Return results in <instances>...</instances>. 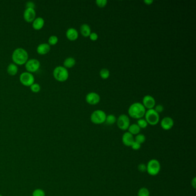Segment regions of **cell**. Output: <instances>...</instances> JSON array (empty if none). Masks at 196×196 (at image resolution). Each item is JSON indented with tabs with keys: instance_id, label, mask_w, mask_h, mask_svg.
<instances>
[{
	"instance_id": "8",
	"label": "cell",
	"mask_w": 196,
	"mask_h": 196,
	"mask_svg": "<svg viewBox=\"0 0 196 196\" xmlns=\"http://www.w3.org/2000/svg\"><path fill=\"white\" fill-rule=\"evenodd\" d=\"M20 80L22 85L25 86H31L34 84V76L29 72H23L20 76Z\"/></svg>"
},
{
	"instance_id": "38",
	"label": "cell",
	"mask_w": 196,
	"mask_h": 196,
	"mask_svg": "<svg viewBox=\"0 0 196 196\" xmlns=\"http://www.w3.org/2000/svg\"><path fill=\"white\" fill-rule=\"evenodd\" d=\"M0 196H2V195H1V194H0Z\"/></svg>"
},
{
	"instance_id": "36",
	"label": "cell",
	"mask_w": 196,
	"mask_h": 196,
	"mask_svg": "<svg viewBox=\"0 0 196 196\" xmlns=\"http://www.w3.org/2000/svg\"><path fill=\"white\" fill-rule=\"evenodd\" d=\"M154 2L153 0H145L144 1V3L147 5H151Z\"/></svg>"
},
{
	"instance_id": "10",
	"label": "cell",
	"mask_w": 196,
	"mask_h": 196,
	"mask_svg": "<svg viewBox=\"0 0 196 196\" xmlns=\"http://www.w3.org/2000/svg\"><path fill=\"white\" fill-rule=\"evenodd\" d=\"M85 100L89 105H95L100 103L101 97L96 92H90L86 96Z\"/></svg>"
},
{
	"instance_id": "21",
	"label": "cell",
	"mask_w": 196,
	"mask_h": 196,
	"mask_svg": "<svg viewBox=\"0 0 196 196\" xmlns=\"http://www.w3.org/2000/svg\"><path fill=\"white\" fill-rule=\"evenodd\" d=\"M7 71L8 74L11 76L16 75L18 72V66L15 63L9 64L7 68Z\"/></svg>"
},
{
	"instance_id": "29",
	"label": "cell",
	"mask_w": 196,
	"mask_h": 196,
	"mask_svg": "<svg viewBox=\"0 0 196 196\" xmlns=\"http://www.w3.org/2000/svg\"><path fill=\"white\" fill-rule=\"evenodd\" d=\"M30 86H31V90L32 92H33L34 93H38L39 92H40L41 88H40V85H39L38 84L34 83Z\"/></svg>"
},
{
	"instance_id": "31",
	"label": "cell",
	"mask_w": 196,
	"mask_h": 196,
	"mask_svg": "<svg viewBox=\"0 0 196 196\" xmlns=\"http://www.w3.org/2000/svg\"><path fill=\"white\" fill-rule=\"evenodd\" d=\"M138 169L140 173H145L147 171V166L144 163H140L138 166Z\"/></svg>"
},
{
	"instance_id": "14",
	"label": "cell",
	"mask_w": 196,
	"mask_h": 196,
	"mask_svg": "<svg viewBox=\"0 0 196 196\" xmlns=\"http://www.w3.org/2000/svg\"><path fill=\"white\" fill-rule=\"evenodd\" d=\"M134 135L128 132H125L122 136V142L127 147H131L134 142Z\"/></svg>"
},
{
	"instance_id": "32",
	"label": "cell",
	"mask_w": 196,
	"mask_h": 196,
	"mask_svg": "<svg viewBox=\"0 0 196 196\" xmlns=\"http://www.w3.org/2000/svg\"><path fill=\"white\" fill-rule=\"evenodd\" d=\"M154 108H154V109L158 113H159V114L160 113H162V112L163 111V110H164V107H163L162 105H160V104L155 105Z\"/></svg>"
},
{
	"instance_id": "33",
	"label": "cell",
	"mask_w": 196,
	"mask_h": 196,
	"mask_svg": "<svg viewBox=\"0 0 196 196\" xmlns=\"http://www.w3.org/2000/svg\"><path fill=\"white\" fill-rule=\"evenodd\" d=\"M131 147L134 150L136 151V150H139L141 148V144H139L138 143L136 142H135V141H134V142L132 143V146H131Z\"/></svg>"
},
{
	"instance_id": "11",
	"label": "cell",
	"mask_w": 196,
	"mask_h": 196,
	"mask_svg": "<svg viewBox=\"0 0 196 196\" xmlns=\"http://www.w3.org/2000/svg\"><path fill=\"white\" fill-rule=\"evenodd\" d=\"M143 105L146 108V109H154L155 106L156 102L155 100L150 95H146L143 98Z\"/></svg>"
},
{
	"instance_id": "37",
	"label": "cell",
	"mask_w": 196,
	"mask_h": 196,
	"mask_svg": "<svg viewBox=\"0 0 196 196\" xmlns=\"http://www.w3.org/2000/svg\"><path fill=\"white\" fill-rule=\"evenodd\" d=\"M192 183V186L194 187V189H196V178H195V177L192 179V183Z\"/></svg>"
},
{
	"instance_id": "24",
	"label": "cell",
	"mask_w": 196,
	"mask_h": 196,
	"mask_svg": "<svg viewBox=\"0 0 196 196\" xmlns=\"http://www.w3.org/2000/svg\"><path fill=\"white\" fill-rule=\"evenodd\" d=\"M134 140L135 142L142 144L145 142L146 141V136L142 134H139L136 135L135 138H134Z\"/></svg>"
},
{
	"instance_id": "1",
	"label": "cell",
	"mask_w": 196,
	"mask_h": 196,
	"mask_svg": "<svg viewBox=\"0 0 196 196\" xmlns=\"http://www.w3.org/2000/svg\"><path fill=\"white\" fill-rule=\"evenodd\" d=\"M146 108L140 103H133L129 106L128 113L129 116L135 119H142L146 113Z\"/></svg>"
},
{
	"instance_id": "35",
	"label": "cell",
	"mask_w": 196,
	"mask_h": 196,
	"mask_svg": "<svg viewBox=\"0 0 196 196\" xmlns=\"http://www.w3.org/2000/svg\"><path fill=\"white\" fill-rule=\"evenodd\" d=\"M26 6H27V8H32V9H34L35 8V4L32 2V1H28L27 2V5H26Z\"/></svg>"
},
{
	"instance_id": "23",
	"label": "cell",
	"mask_w": 196,
	"mask_h": 196,
	"mask_svg": "<svg viewBox=\"0 0 196 196\" xmlns=\"http://www.w3.org/2000/svg\"><path fill=\"white\" fill-rule=\"evenodd\" d=\"M100 76L103 80H107L110 76V71L107 69H102L100 71Z\"/></svg>"
},
{
	"instance_id": "12",
	"label": "cell",
	"mask_w": 196,
	"mask_h": 196,
	"mask_svg": "<svg viewBox=\"0 0 196 196\" xmlns=\"http://www.w3.org/2000/svg\"><path fill=\"white\" fill-rule=\"evenodd\" d=\"M174 122L173 119L170 117L166 116L162 119L160 121V126L165 131H169L174 126Z\"/></svg>"
},
{
	"instance_id": "27",
	"label": "cell",
	"mask_w": 196,
	"mask_h": 196,
	"mask_svg": "<svg viewBox=\"0 0 196 196\" xmlns=\"http://www.w3.org/2000/svg\"><path fill=\"white\" fill-rule=\"evenodd\" d=\"M107 3H108V1L107 0H97L96 1V4L97 5V6L103 8L107 6Z\"/></svg>"
},
{
	"instance_id": "20",
	"label": "cell",
	"mask_w": 196,
	"mask_h": 196,
	"mask_svg": "<svg viewBox=\"0 0 196 196\" xmlns=\"http://www.w3.org/2000/svg\"><path fill=\"white\" fill-rule=\"evenodd\" d=\"M76 59L73 57L67 58L63 62V66L65 68H71L76 65Z\"/></svg>"
},
{
	"instance_id": "13",
	"label": "cell",
	"mask_w": 196,
	"mask_h": 196,
	"mask_svg": "<svg viewBox=\"0 0 196 196\" xmlns=\"http://www.w3.org/2000/svg\"><path fill=\"white\" fill-rule=\"evenodd\" d=\"M24 18L27 22H32L36 18V12L32 8H26L24 12Z\"/></svg>"
},
{
	"instance_id": "30",
	"label": "cell",
	"mask_w": 196,
	"mask_h": 196,
	"mask_svg": "<svg viewBox=\"0 0 196 196\" xmlns=\"http://www.w3.org/2000/svg\"><path fill=\"white\" fill-rule=\"evenodd\" d=\"M32 196H45V193L43 190L37 189L33 191Z\"/></svg>"
},
{
	"instance_id": "17",
	"label": "cell",
	"mask_w": 196,
	"mask_h": 196,
	"mask_svg": "<svg viewBox=\"0 0 196 196\" xmlns=\"http://www.w3.org/2000/svg\"><path fill=\"white\" fill-rule=\"evenodd\" d=\"M44 24H45L44 19L42 18L39 17V18H36L35 19L33 20L32 26L35 29L39 30L44 26Z\"/></svg>"
},
{
	"instance_id": "2",
	"label": "cell",
	"mask_w": 196,
	"mask_h": 196,
	"mask_svg": "<svg viewBox=\"0 0 196 196\" xmlns=\"http://www.w3.org/2000/svg\"><path fill=\"white\" fill-rule=\"evenodd\" d=\"M12 58L14 63L22 65L27 62L28 59V53L25 49L22 48H18L14 50Z\"/></svg>"
},
{
	"instance_id": "18",
	"label": "cell",
	"mask_w": 196,
	"mask_h": 196,
	"mask_svg": "<svg viewBox=\"0 0 196 196\" xmlns=\"http://www.w3.org/2000/svg\"><path fill=\"white\" fill-rule=\"evenodd\" d=\"M80 32L81 35L85 37H89L92 33L91 28L88 24H84L80 27Z\"/></svg>"
},
{
	"instance_id": "7",
	"label": "cell",
	"mask_w": 196,
	"mask_h": 196,
	"mask_svg": "<svg viewBox=\"0 0 196 196\" xmlns=\"http://www.w3.org/2000/svg\"><path fill=\"white\" fill-rule=\"evenodd\" d=\"M116 124L119 129L122 131H126L128 129L130 125L129 117L125 114H122L117 119Z\"/></svg>"
},
{
	"instance_id": "3",
	"label": "cell",
	"mask_w": 196,
	"mask_h": 196,
	"mask_svg": "<svg viewBox=\"0 0 196 196\" xmlns=\"http://www.w3.org/2000/svg\"><path fill=\"white\" fill-rule=\"evenodd\" d=\"M53 75L55 80L60 82H64L68 79L69 74L66 68L64 66H59L54 69Z\"/></svg>"
},
{
	"instance_id": "5",
	"label": "cell",
	"mask_w": 196,
	"mask_h": 196,
	"mask_svg": "<svg viewBox=\"0 0 196 196\" xmlns=\"http://www.w3.org/2000/svg\"><path fill=\"white\" fill-rule=\"evenodd\" d=\"M147 171L148 174L151 176H155L159 173L161 166L160 162L155 159H152L147 163Z\"/></svg>"
},
{
	"instance_id": "15",
	"label": "cell",
	"mask_w": 196,
	"mask_h": 196,
	"mask_svg": "<svg viewBox=\"0 0 196 196\" xmlns=\"http://www.w3.org/2000/svg\"><path fill=\"white\" fill-rule=\"evenodd\" d=\"M67 39L71 41H74L78 38V32L74 28H69L66 33Z\"/></svg>"
},
{
	"instance_id": "25",
	"label": "cell",
	"mask_w": 196,
	"mask_h": 196,
	"mask_svg": "<svg viewBox=\"0 0 196 196\" xmlns=\"http://www.w3.org/2000/svg\"><path fill=\"white\" fill-rule=\"evenodd\" d=\"M150 191L146 187H141L139 190L138 196H150Z\"/></svg>"
},
{
	"instance_id": "22",
	"label": "cell",
	"mask_w": 196,
	"mask_h": 196,
	"mask_svg": "<svg viewBox=\"0 0 196 196\" xmlns=\"http://www.w3.org/2000/svg\"><path fill=\"white\" fill-rule=\"evenodd\" d=\"M116 121H117V118L116 116L112 114H110L109 115H107L105 123L108 125H113L116 123Z\"/></svg>"
},
{
	"instance_id": "4",
	"label": "cell",
	"mask_w": 196,
	"mask_h": 196,
	"mask_svg": "<svg viewBox=\"0 0 196 196\" xmlns=\"http://www.w3.org/2000/svg\"><path fill=\"white\" fill-rule=\"evenodd\" d=\"M107 114L103 110L97 109L92 112L90 115V120L94 124H102L105 122Z\"/></svg>"
},
{
	"instance_id": "6",
	"label": "cell",
	"mask_w": 196,
	"mask_h": 196,
	"mask_svg": "<svg viewBox=\"0 0 196 196\" xmlns=\"http://www.w3.org/2000/svg\"><path fill=\"white\" fill-rule=\"evenodd\" d=\"M144 117L148 124L156 125L159 122V115L154 109L146 111Z\"/></svg>"
},
{
	"instance_id": "28",
	"label": "cell",
	"mask_w": 196,
	"mask_h": 196,
	"mask_svg": "<svg viewBox=\"0 0 196 196\" xmlns=\"http://www.w3.org/2000/svg\"><path fill=\"white\" fill-rule=\"evenodd\" d=\"M58 41V37L57 36H51L49 39V45H56Z\"/></svg>"
},
{
	"instance_id": "34",
	"label": "cell",
	"mask_w": 196,
	"mask_h": 196,
	"mask_svg": "<svg viewBox=\"0 0 196 196\" xmlns=\"http://www.w3.org/2000/svg\"><path fill=\"white\" fill-rule=\"evenodd\" d=\"M89 37L90 40H92V41H96L98 39V34L97 33H96V32H92L90 33V35H89Z\"/></svg>"
},
{
	"instance_id": "26",
	"label": "cell",
	"mask_w": 196,
	"mask_h": 196,
	"mask_svg": "<svg viewBox=\"0 0 196 196\" xmlns=\"http://www.w3.org/2000/svg\"><path fill=\"white\" fill-rule=\"evenodd\" d=\"M137 124L138 125L139 127H140V129H144L147 128L148 126V123L147 121L144 119H140L137 121Z\"/></svg>"
},
{
	"instance_id": "9",
	"label": "cell",
	"mask_w": 196,
	"mask_h": 196,
	"mask_svg": "<svg viewBox=\"0 0 196 196\" xmlns=\"http://www.w3.org/2000/svg\"><path fill=\"white\" fill-rule=\"evenodd\" d=\"M40 66V62L36 59H31L25 63V68L28 72H36Z\"/></svg>"
},
{
	"instance_id": "19",
	"label": "cell",
	"mask_w": 196,
	"mask_h": 196,
	"mask_svg": "<svg viewBox=\"0 0 196 196\" xmlns=\"http://www.w3.org/2000/svg\"><path fill=\"white\" fill-rule=\"evenodd\" d=\"M128 130V132L130 134H132V135H136L138 134H140L141 129L139 127L138 125L134 123L129 125Z\"/></svg>"
},
{
	"instance_id": "16",
	"label": "cell",
	"mask_w": 196,
	"mask_h": 196,
	"mask_svg": "<svg viewBox=\"0 0 196 196\" xmlns=\"http://www.w3.org/2000/svg\"><path fill=\"white\" fill-rule=\"evenodd\" d=\"M50 45L48 43H41L37 46V52L41 55H45L48 53L50 51Z\"/></svg>"
}]
</instances>
